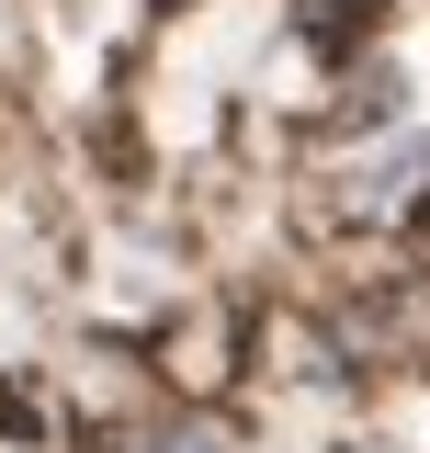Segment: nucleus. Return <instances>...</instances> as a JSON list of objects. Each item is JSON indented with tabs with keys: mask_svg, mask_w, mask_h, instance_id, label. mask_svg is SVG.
Returning a JSON list of instances; mask_svg holds the SVG:
<instances>
[{
	"mask_svg": "<svg viewBox=\"0 0 430 453\" xmlns=\"http://www.w3.org/2000/svg\"><path fill=\"white\" fill-rule=\"evenodd\" d=\"M125 453H238L227 431H204V419H159V431H136Z\"/></svg>",
	"mask_w": 430,
	"mask_h": 453,
	"instance_id": "f03ea898",
	"label": "nucleus"
},
{
	"mask_svg": "<svg viewBox=\"0 0 430 453\" xmlns=\"http://www.w3.org/2000/svg\"><path fill=\"white\" fill-rule=\"evenodd\" d=\"M419 193H430V125H396L374 159L351 170V216H408Z\"/></svg>",
	"mask_w": 430,
	"mask_h": 453,
	"instance_id": "f257e3e1",
	"label": "nucleus"
}]
</instances>
